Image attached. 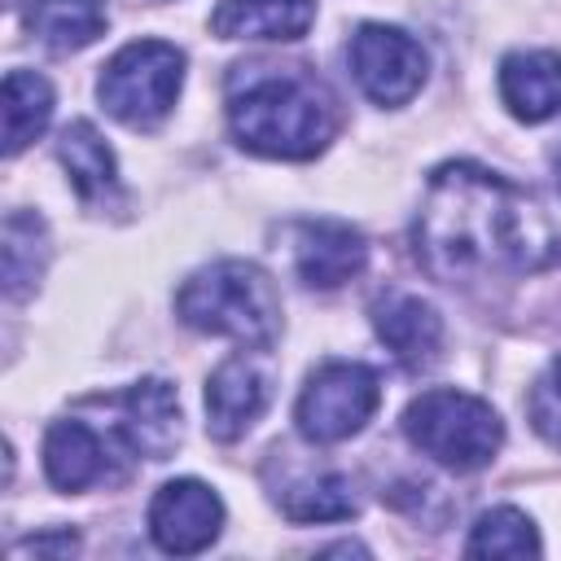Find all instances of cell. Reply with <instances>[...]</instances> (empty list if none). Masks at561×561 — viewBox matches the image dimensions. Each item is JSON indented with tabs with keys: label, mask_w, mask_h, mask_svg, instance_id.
Masks as SVG:
<instances>
[{
	"label": "cell",
	"mask_w": 561,
	"mask_h": 561,
	"mask_svg": "<svg viewBox=\"0 0 561 561\" xmlns=\"http://www.w3.org/2000/svg\"><path fill=\"white\" fill-rule=\"evenodd\" d=\"M175 311L188 329L245 346H272L280 333V294L272 276L245 259H219L193 272L175 294Z\"/></svg>",
	"instance_id": "obj_3"
},
{
	"label": "cell",
	"mask_w": 561,
	"mask_h": 561,
	"mask_svg": "<svg viewBox=\"0 0 561 561\" xmlns=\"http://www.w3.org/2000/svg\"><path fill=\"white\" fill-rule=\"evenodd\" d=\"M26 26L44 48L79 53L105 31V0H35Z\"/></svg>",
	"instance_id": "obj_17"
},
{
	"label": "cell",
	"mask_w": 561,
	"mask_h": 561,
	"mask_svg": "<svg viewBox=\"0 0 561 561\" xmlns=\"http://www.w3.org/2000/svg\"><path fill=\"white\" fill-rule=\"evenodd\" d=\"M105 412H110V434L127 456L167 460L180 443V399L175 386L162 377H145L123 394H110Z\"/></svg>",
	"instance_id": "obj_8"
},
{
	"label": "cell",
	"mask_w": 561,
	"mask_h": 561,
	"mask_svg": "<svg viewBox=\"0 0 561 561\" xmlns=\"http://www.w3.org/2000/svg\"><path fill=\"white\" fill-rule=\"evenodd\" d=\"M48 263V237H44V219L31 210H13L4 219V294L9 298H26Z\"/></svg>",
	"instance_id": "obj_19"
},
{
	"label": "cell",
	"mask_w": 561,
	"mask_h": 561,
	"mask_svg": "<svg viewBox=\"0 0 561 561\" xmlns=\"http://www.w3.org/2000/svg\"><path fill=\"white\" fill-rule=\"evenodd\" d=\"M57 158L75 184V193L83 202H105V193H114L118 184V167H114V153L110 145L101 140V131L88 123V118H75L61 140H57Z\"/></svg>",
	"instance_id": "obj_16"
},
{
	"label": "cell",
	"mask_w": 561,
	"mask_h": 561,
	"mask_svg": "<svg viewBox=\"0 0 561 561\" xmlns=\"http://www.w3.org/2000/svg\"><path fill=\"white\" fill-rule=\"evenodd\" d=\"M412 241L421 267L438 280L535 276L561 263V232L543 206L478 162H447L430 175Z\"/></svg>",
	"instance_id": "obj_1"
},
{
	"label": "cell",
	"mask_w": 561,
	"mask_h": 561,
	"mask_svg": "<svg viewBox=\"0 0 561 561\" xmlns=\"http://www.w3.org/2000/svg\"><path fill=\"white\" fill-rule=\"evenodd\" d=\"M280 508H285L289 522H342V517H351L359 508V500H355L351 478L320 473V478H307L294 491H285Z\"/></svg>",
	"instance_id": "obj_21"
},
{
	"label": "cell",
	"mask_w": 561,
	"mask_h": 561,
	"mask_svg": "<svg viewBox=\"0 0 561 561\" xmlns=\"http://www.w3.org/2000/svg\"><path fill=\"white\" fill-rule=\"evenodd\" d=\"M79 548L75 530H57V535H31L22 543H13V552H53V557H70Z\"/></svg>",
	"instance_id": "obj_23"
},
{
	"label": "cell",
	"mask_w": 561,
	"mask_h": 561,
	"mask_svg": "<svg viewBox=\"0 0 561 561\" xmlns=\"http://www.w3.org/2000/svg\"><path fill=\"white\" fill-rule=\"evenodd\" d=\"M316 22V0H219L210 26L219 39H302Z\"/></svg>",
	"instance_id": "obj_15"
},
{
	"label": "cell",
	"mask_w": 561,
	"mask_h": 561,
	"mask_svg": "<svg viewBox=\"0 0 561 561\" xmlns=\"http://www.w3.org/2000/svg\"><path fill=\"white\" fill-rule=\"evenodd\" d=\"M500 96L513 118L543 123L561 114V57L557 53H508L500 61Z\"/></svg>",
	"instance_id": "obj_14"
},
{
	"label": "cell",
	"mask_w": 561,
	"mask_h": 561,
	"mask_svg": "<svg viewBox=\"0 0 561 561\" xmlns=\"http://www.w3.org/2000/svg\"><path fill=\"white\" fill-rule=\"evenodd\" d=\"M381 403V381L368 364H320L298 394V430L311 443H342L368 425Z\"/></svg>",
	"instance_id": "obj_6"
},
{
	"label": "cell",
	"mask_w": 561,
	"mask_h": 561,
	"mask_svg": "<svg viewBox=\"0 0 561 561\" xmlns=\"http://www.w3.org/2000/svg\"><path fill=\"white\" fill-rule=\"evenodd\" d=\"M53 118V88L35 70L4 75V153H22Z\"/></svg>",
	"instance_id": "obj_18"
},
{
	"label": "cell",
	"mask_w": 561,
	"mask_h": 561,
	"mask_svg": "<svg viewBox=\"0 0 561 561\" xmlns=\"http://www.w3.org/2000/svg\"><path fill=\"white\" fill-rule=\"evenodd\" d=\"M403 434L412 447H421L430 460L469 473L495 460L504 443V421L495 408L465 390H425L403 412Z\"/></svg>",
	"instance_id": "obj_4"
},
{
	"label": "cell",
	"mask_w": 561,
	"mask_h": 561,
	"mask_svg": "<svg viewBox=\"0 0 561 561\" xmlns=\"http://www.w3.org/2000/svg\"><path fill=\"white\" fill-rule=\"evenodd\" d=\"M228 88V127L263 158H316L333 136V101L302 66H241Z\"/></svg>",
	"instance_id": "obj_2"
},
{
	"label": "cell",
	"mask_w": 561,
	"mask_h": 561,
	"mask_svg": "<svg viewBox=\"0 0 561 561\" xmlns=\"http://www.w3.org/2000/svg\"><path fill=\"white\" fill-rule=\"evenodd\" d=\"M368 245L342 219H307L294 228V272L311 289H337L364 272Z\"/></svg>",
	"instance_id": "obj_12"
},
{
	"label": "cell",
	"mask_w": 561,
	"mask_h": 561,
	"mask_svg": "<svg viewBox=\"0 0 561 561\" xmlns=\"http://www.w3.org/2000/svg\"><path fill=\"white\" fill-rule=\"evenodd\" d=\"M219 530H224V504L197 478L167 482L149 504V535L162 552L193 557V552L210 548L219 539Z\"/></svg>",
	"instance_id": "obj_9"
},
{
	"label": "cell",
	"mask_w": 561,
	"mask_h": 561,
	"mask_svg": "<svg viewBox=\"0 0 561 561\" xmlns=\"http://www.w3.org/2000/svg\"><path fill=\"white\" fill-rule=\"evenodd\" d=\"M530 412H535L539 434H548L552 443H561V355L552 359L548 377L539 381V390H535V399H530Z\"/></svg>",
	"instance_id": "obj_22"
},
{
	"label": "cell",
	"mask_w": 561,
	"mask_h": 561,
	"mask_svg": "<svg viewBox=\"0 0 561 561\" xmlns=\"http://www.w3.org/2000/svg\"><path fill=\"white\" fill-rule=\"evenodd\" d=\"M465 552L469 557H539V535L522 508L504 504V508H491L478 517Z\"/></svg>",
	"instance_id": "obj_20"
},
{
	"label": "cell",
	"mask_w": 561,
	"mask_h": 561,
	"mask_svg": "<svg viewBox=\"0 0 561 561\" xmlns=\"http://www.w3.org/2000/svg\"><path fill=\"white\" fill-rule=\"evenodd\" d=\"M373 329L386 342V351L403 368H412V373L438 364V355H443V320L416 294H386V298H377Z\"/></svg>",
	"instance_id": "obj_13"
},
{
	"label": "cell",
	"mask_w": 561,
	"mask_h": 561,
	"mask_svg": "<svg viewBox=\"0 0 561 561\" xmlns=\"http://www.w3.org/2000/svg\"><path fill=\"white\" fill-rule=\"evenodd\" d=\"M272 399V377L254 355H232L224 359L210 381H206V430L219 443L241 438L267 408Z\"/></svg>",
	"instance_id": "obj_10"
},
{
	"label": "cell",
	"mask_w": 561,
	"mask_h": 561,
	"mask_svg": "<svg viewBox=\"0 0 561 561\" xmlns=\"http://www.w3.org/2000/svg\"><path fill=\"white\" fill-rule=\"evenodd\" d=\"M184 83V53L167 39H131L118 48L96 83L101 105L127 127H158Z\"/></svg>",
	"instance_id": "obj_5"
},
{
	"label": "cell",
	"mask_w": 561,
	"mask_h": 561,
	"mask_svg": "<svg viewBox=\"0 0 561 561\" xmlns=\"http://www.w3.org/2000/svg\"><path fill=\"white\" fill-rule=\"evenodd\" d=\"M114 434L79 416L53 421L44 434V473L57 491H88L114 478Z\"/></svg>",
	"instance_id": "obj_11"
},
{
	"label": "cell",
	"mask_w": 561,
	"mask_h": 561,
	"mask_svg": "<svg viewBox=\"0 0 561 561\" xmlns=\"http://www.w3.org/2000/svg\"><path fill=\"white\" fill-rule=\"evenodd\" d=\"M425 48L386 22H364L351 35V75L377 105H403L425 83Z\"/></svg>",
	"instance_id": "obj_7"
}]
</instances>
